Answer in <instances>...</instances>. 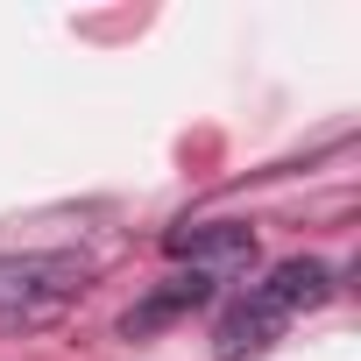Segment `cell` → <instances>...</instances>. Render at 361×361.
<instances>
[{"label": "cell", "mask_w": 361, "mask_h": 361, "mask_svg": "<svg viewBox=\"0 0 361 361\" xmlns=\"http://www.w3.org/2000/svg\"><path fill=\"white\" fill-rule=\"evenodd\" d=\"M340 283H333V269L326 262H276L262 283H248L227 312H220V326H213V347H220V361H248V354H262L290 319H305L312 305H326Z\"/></svg>", "instance_id": "1"}, {"label": "cell", "mask_w": 361, "mask_h": 361, "mask_svg": "<svg viewBox=\"0 0 361 361\" xmlns=\"http://www.w3.org/2000/svg\"><path fill=\"white\" fill-rule=\"evenodd\" d=\"M92 255L71 248H22V255H0V326H50L64 319L85 290H92Z\"/></svg>", "instance_id": "2"}, {"label": "cell", "mask_w": 361, "mask_h": 361, "mask_svg": "<svg viewBox=\"0 0 361 361\" xmlns=\"http://www.w3.org/2000/svg\"><path fill=\"white\" fill-rule=\"evenodd\" d=\"M170 262H192V276H234L255 262V227L248 220H192V227H170L163 234Z\"/></svg>", "instance_id": "3"}, {"label": "cell", "mask_w": 361, "mask_h": 361, "mask_svg": "<svg viewBox=\"0 0 361 361\" xmlns=\"http://www.w3.org/2000/svg\"><path fill=\"white\" fill-rule=\"evenodd\" d=\"M206 298H213V276H170L156 298H142V305L121 319V333H128V340H149L156 326H177L185 312H199Z\"/></svg>", "instance_id": "4"}]
</instances>
